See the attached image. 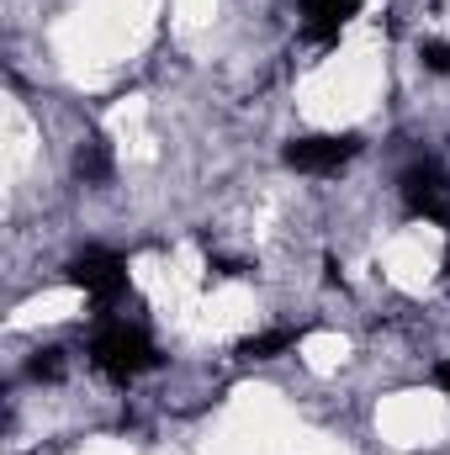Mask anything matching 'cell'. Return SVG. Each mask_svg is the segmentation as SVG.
Listing matches in <instances>:
<instances>
[{
  "label": "cell",
  "instance_id": "cell-1",
  "mask_svg": "<svg viewBox=\"0 0 450 455\" xmlns=\"http://www.w3.org/2000/svg\"><path fill=\"white\" fill-rule=\"evenodd\" d=\"M91 360H96V371H107L112 381H133V376H143V371L159 365L149 334H143V329H127V323H107V329L96 334V344H91Z\"/></svg>",
  "mask_w": 450,
  "mask_h": 455
},
{
  "label": "cell",
  "instance_id": "cell-2",
  "mask_svg": "<svg viewBox=\"0 0 450 455\" xmlns=\"http://www.w3.org/2000/svg\"><path fill=\"white\" fill-rule=\"evenodd\" d=\"M69 281L96 307H112L117 297H122V286H127V265H122V254H112V249H85V254L69 259Z\"/></svg>",
  "mask_w": 450,
  "mask_h": 455
},
{
  "label": "cell",
  "instance_id": "cell-3",
  "mask_svg": "<svg viewBox=\"0 0 450 455\" xmlns=\"http://www.w3.org/2000/svg\"><path fill=\"white\" fill-rule=\"evenodd\" d=\"M403 207L424 223H450V175L440 164H414L403 175Z\"/></svg>",
  "mask_w": 450,
  "mask_h": 455
},
{
  "label": "cell",
  "instance_id": "cell-4",
  "mask_svg": "<svg viewBox=\"0 0 450 455\" xmlns=\"http://www.w3.org/2000/svg\"><path fill=\"white\" fill-rule=\"evenodd\" d=\"M355 138H334V132H318V138H297V143H286V164L292 170H302V175H334L344 170L350 159H355Z\"/></svg>",
  "mask_w": 450,
  "mask_h": 455
},
{
  "label": "cell",
  "instance_id": "cell-5",
  "mask_svg": "<svg viewBox=\"0 0 450 455\" xmlns=\"http://www.w3.org/2000/svg\"><path fill=\"white\" fill-rule=\"evenodd\" d=\"M366 0H302V32L313 37V43H334L339 27L360 11Z\"/></svg>",
  "mask_w": 450,
  "mask_h": 455
},
{
  "label": "cell",
  "instance_id": "cell-6",
  "mask_svg": "<svg viewBox=\"0 0 450 455\" xmlns=\"http://www.w3.org/2000/svg\"><path fill=\"white\" fill-rule=\"evenodd\" d=\"M308 339V329H270V334H254V339L238 344V355L244 360H270V355H281V349H292V344Z\"/></svg>",
  "mask_w": 450,
  "mask_h": 455
},
{
  "label": "cell",
  "instance_id": "cell-7",
  "mask_svg": "<svg viewBox=\"0 0 450 455\" xmlns=\"http://www.w3.org/2000/svg\"><path fill=\"white\" fill-rule=\"evenodd\" d=\"M75 170H80L85 180H107V175H112V143H107L101 132H91V138L80 143V154H75Z\"/></svg>",
  "mask_w": 450,
  "mask_h": 455
},
{
  "label": "cell",
  "instance_id": "cell-8",
  "mask_svg": "<svg viewBox=\"0 0 450 455\" xmlns=\"http://www.w3.org/2000/svg\"><path fill=\"white\" fill-rule=\"evenodd\" d=\"M419 59H424L435 75H450V48H446V43H424V53H419Z\"/></svg>",
  "mask_w": 450,
  "mask_h": 455
},
{
  "label": "cell",
  "instance_id": "cell-9",
  "mask_svg": "<svg viewBox=\"0 0 450 455\" xmlns=\"http://www.w3.org/2000/svg\"><path fill=\"white\" fill-rule=\"evenodd\" d=\"M32 376H37V381H53V376H59V355L48 349L43 360H32Z\"/></svg>",
  "mask_w": 450,
  "mask_h": 455
},
{
  "label": "cell",
  "instance_id": "cell-10",
  "mask_svg": "<svg viewBox=\"0 0 450 455\" xmlns=\"http://www.w3.org/2000/svg\"><path fill=\"white\" fill-rule=\"evenodd\" d=\"M435 381H440V392L450 397V360H440V365H435Z\"/></svg>",
  "mask_w": 450,
  "mask_h": 455
},
{
  "label": "cell",
  "instance_id": "cell-11",
  "mask_svg": "<svg viewBox=\"0 0 450 455\" xmlns=\"http://www.w3.org/2000/svg\"><path fill=\"white\" fill-rule=\"evenodd\" d=\"M446 233H450V223H446ZM446 265H450V259H446Z\"/></svg>",
  "mask_w": 450,
  "mask_h": 455
}]
</instances>
